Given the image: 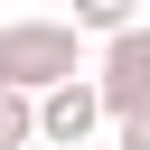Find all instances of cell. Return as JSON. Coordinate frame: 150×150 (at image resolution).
Here are the masks:
<instances>
[{"label":"cell","instance_id":"3","mask_svg":"<svg viewBox=\"0 0 150 150\" xmlns=\"http://www.w3.org/2000/svg\"><path fill=\"white\" fill-rule=\"evenodd\" d=\"M94 84H103L112 122H122V112H150V28H122V38H103V56H94Z\"/></svg>","mask_w":150,"mask_h":150},{"label":"cell","instance_id":"5","mask_svg":"<svg viewBox=\"0 0 150 150\" xmlns=\"http://www.w3.org/2000/svg\"><path fill=\"white\" fill-rule=\"evenodd\" d=\"M75 28L84 38H122V28H141V0H75Z\"/></svg>","mask_w":150,"mask_h":150},{"label":"cell","instance_id":"2","mask_svg":"<svg viewBox=\"0 0 150 150\" xmlns=\"http://www.w3.org/2000/svg\"><path fill=\"white\" fill-rule=\"evenodd\" d=\"M103 122H112V103H103V84H94V75H66V84H47V94H38V141H47V150H84Z\"/></svg>","mask_w":150,"mask_h":150},{"label":"cell","instance_id":"7","mask_svg":"<svg viewBox=\"0 0 150 150\" xmlns=\"http://www.w3.org/2000/svg\"><path fill=\"white\" fill-rule=\"evenodd\" d=\"M84 150H94V141H84Z\"/></svg>","mask_w":150,"mask_h":150},{"label":"cell","instance_id":"1","mask_svg":"<svg viewBox=\"0 0 150 150\" xmlns=\"http://www.w3.org/2000/svg\"><path fill=\"white\" fill-rule=\"evenodd\" d=\"M66 75H84V28L75 19H0V84L47 94Z\"/></svg>","mask_w":150,"mask_h":150},{"label":"cell","instance_id":"4","mask_svg":"<svg viewBox=\"0 0 150 150\" xmlns=\"http://www.w3.org/2000/svg\"><path fill=\"white\" fill-rule=\"evenodd\" d=\"M28 141H38V94L0 84V150H28Z\"/></svg>","mask_w":150,"mask_h":150},{"label":"cell","instance_id":"6","mask_svg":"<svg viewBox=\"0 0 150 150\" xmlns=\"http://www.w3.org/2000/svg\"><path fill=\"white\" fill-rule=\"evenodd\" d=\"M112 150H150V112H122L112 122Z\"/></svg>","mask_w":150,"mask_h":150}]
</instances>
